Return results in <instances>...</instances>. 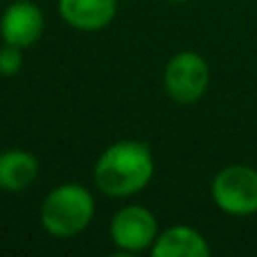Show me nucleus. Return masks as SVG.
Returning <instances> with one entry per match:
<instances>
[{"label":"nucleus","instance_id":"nucleus-1","mask_svg":"<svg viewBox=\"0 0 257 257\" xmlns=\"http://www.w3.org/2000/svg\"><path fill=\"white\" fill-rule=\"evenodd\" d=\"M95 183L108 196H131L145 190L154 176V156L145 142L120 140L95 163Z\"/></svg>","mask_w":257,"mask_h":257},{"label":"nucleus","instance_id":"nucleus-2","mask_svg":"<svg viewBox=\"0 0 257 257\" xmlns=\"http://www.w3.org/2000/svg\"><path fill=\"white\" fill-rule=\"evenodd\" d=\"M95 214L93 194L79 183H63L45 196L41 205V223L54 237H75Z\"/></svg>","mask_w":257,"mask_h":257},{"label":"nucleus","instance_id":"nucleus-3","mask_svg":"<svg viewBox=\"0 0 257 257\" xmlns=\"http://www.w3.org/2000/svg\"><path fill=\"white\" fill-rule=\"evenodd\" d=\"M212 199L219 210L232 217L257 212V169L248 165H228L214 176Z\"/></svg>","mask_w":257,"mask_h":257},{"label":"nucleus","instance_id":"nucleus-4","mask_svg":"<svg viewBox=\"0 0 257 257\" xmlns=\"http://www.w3.org/2000/svg\"><path fill=\"white\" fill-rule=\"evenodd\" d=\"M210 84V68L196 52H178L165 68V90L181 104L201 99Z\"/></svg>","mask_w":257,"mask_h":257},{"label":"nucleus","instance_id":"nucleus-5","mask_svg":"<svg viewBox=\"0 0 257 257\" xmlns=\"http://www.w3.org/2000/svg\"><path fill=\"white\" fill-rule=\"evenodd\" d=\"M158 237V221L142 205H126L117 210L111 221V239L122 253H140L151 248Z\"/></svg>","mask_w":257,"mask_h":257},{"label":"nucleus","instance_id":"nucleus-6","mask_svg":"<svg viewBox=\"0 0 257 257\" xmlns=\"http://www.w3.org/2000/svg\"><path fill=\"white\" fill-rule=\"evenodd\" d=\"M43 34V14L32 0H18L5 9L0 18V36L5 43L30 48Z\"/></svg>","mask_w":257,"mask_h":257},{"label":"nucleus","instance_id":"nucleus-7","mask_svg":"<svg viewBox=\"0 0 257 257\" xmlns=\"http://www.w3.org/2000/svg\"><path fill=\"white\" fill-rule=\"evenodd\" d=\"M117 0H59V14L70 27L95 32L115 18Z\"/></svg>","mask_w":257,"mask_h":257},{"label":"nucleus","instance_id":"nucleus-8","mask_svg":"<svg viewBox=\"0 0 257 257\" xmlns=\"http://www.w3.org/2000/svg\"><path fill=\"white\" fill-rule=\"evenodd\" d=\"M154 257H208L210 246L199 230L187 226L167 228L156 237L151 246Z\"/></svg>","mask_w":257,"mask_h":257},{"label":"nucleus","instance_id":"nucleus-9","mask_svg":"<svg viewBox=\"0 0 257 257\" xmlns=\"http://www.w3.org/2000/svg\"><path fill=\"white\" fill-rule=\"evenodd\" d=\"M39 176V160L23 149H7L0 154V190L23 192Z\"/></svg>","mask_w":257,"mask_h":257},{"label":"nucleus","instance_id":"nucleus-10","mask_svg":"<svg viewBox=\"0 0 257 257\" xmlns=\"http://www.w3.org/2000/svg\"><path fill=\"white\" fill-rule=\"evenodd\" d=\"M21 66H23V48L5 43L0 48V75L12 77L21 70Z\"/></svg>","mask_w":257,"mask_h":257},{"label":"nucleus","instance_id":"nucleus-11","mask_svg":"<svg viewBox=\"0 0 257 257\" xmlns=\"http://www.w3.org/2000/svg\"><path fill=\"white\" fill-rule=\"evenodd\" d=\"M172 3H183V0H172Z\"/></svg>","mask_w":257,"mask_h":257}]
</instances>
